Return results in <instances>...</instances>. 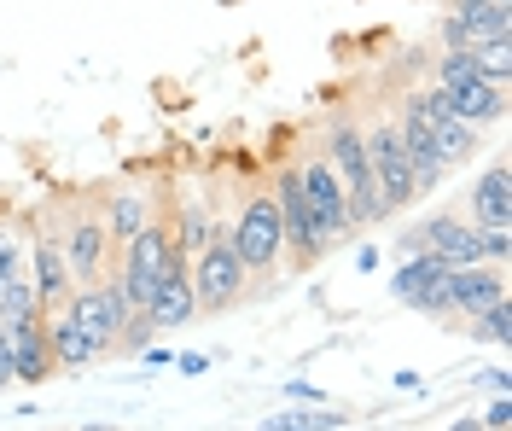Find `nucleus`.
<instances>
[{
    "instance_id": "33",
    "label": "nucleus",
    "mask_w": 512,
    "mask_h": 431,
    "mask_svg": "<svg viewBox=\"0 0 512 431\" xmlns=\"http://www.w3.org/2000/svg\"><path fill=\"white\" fill-rule=\"evenodd\" d=\"M286 397H297V402H320V391H315V385H303V379H291Z\"/></svg>"
},
{
    "instance_id": "18",
    "label": "nucleus",
    "mask_w": 512,
    "mask_h": 431,
    "mask_svg": "<svg viewBox=\"0 0 512 431\" xmlns=\"http://www.w3.org/2000/svg\"><path fill=\"white\" fill-rule=\"evenodd\" d=\"M466 222H472V228H512V181H507V164H501V158L472 181V193H466Z\"/></svg>"
},
{
    "instance_id": "19",
    "label": "nucleus",
    "mask_w": 512,
    "mask_h": 431,
    "mask_svg": "<svg viewBox=\"0 0 512 431\" xmlns=\"http://www.w3.org/2000/svg\"><path fill=\"white\" fill-rule=\"evenodd\" d=\"M47 344H53V362L64 367V373H82V367H94L111 356V344H99L94 332H82L64 309H53L47 315Z\"/></svg>"
},
{
    "instance_id": "14",
    "label": "nucleus",
    "mask_w": 512,
    "mask_h": 431,
    "mask_svg": "<svg viewBox=\"0 0 512 431\" xmlns=\"http://www.w3.org/2000/svg\"><path fill=\"white\" fill-rule=\"evenodd\" d=\"M390 123H396L402 152H408V169H414L419 199H425V193H437V187H443V175H448V164H443V152H437V140H431V123H425L408 100L396 105V117H390Z\"/></svg>"
},
{
    "instance_id": "6",
    "label": "nucleus",
    "mask_w": 512,
    "mask_h": 431,
    "mask_svg": "<svg viewBox=\"0 0 512 431\" xmlns=\"http://www.w3.org/2000/svg\"><path fill=\"white\" fill-rule=\"evenodd\" d=\"M64 315L82 332H94L99 344H111V356H117V332H123V321L134 315V303L123 298L117 274H99V280H76V286H70Z\"/></svg>"
},
{
    "instance_id": "24",
    "label": "nucleus",
    "mask_w": 512,
    "mask_h": 431,
    "mask_svg": "<svg viewBox=\"0 0 512 431\" xmlns=\"http://www.w3.org/2000/svg\"><path fill=\"white\" fill-rule=\"evenodd\" d=\"M472 76H483L478 59H472V47H443V53H437V88H448V82H472Z\"/></svg>"
},
{
    "instance_id": "28",
    "label": "nucleus",
    "mask_w": 512,
    "mask_h": 431,
    "mask_svg": "<svg viewBox=\"0 0 512 431\" xmlns=\"http://www.w3.org/2000/svg\"><path fill=\"white\" fill-rule=\"evenodd\" d=\"M478 420H483V431H507L512 426V402L495 397V402H489V414H478Z\"/></svg>"
},
{
    "instance_id": "8",
    "label": "nucleus",
    "mask_w": 512,
    "mask_h": 431,
    "mask_svg": "<svg viewBox=\"0 0 512 431\" xmlns=\"http://www.w3.org/2000/svg\"><path fill=\"white\" fill-rule=\"evenodd\" d=\"M291 169H297V187H303V199H309V210H315L326 245H338V239L350 233V199H344L338 169L326 164V152H320V146H309V152H303Z\"/></svg>"
},
{
    "instance_id": "35",
    "label": "nucleus",
    "mask_w": 512,
    "mask_h": 431,
    "mask_svg": "<svg viewBox=\"0 0 512 431\" xmlns=\"http://www.w3.org/2000/svg\"><path fill=\"white\" fill-rule=\"evenodd\" d=\"M82 431H117V426H105V420H94V426H82Z\"/></svg>"
},
{
    "instance_id": "21",
    "label": "nucleus",
    "mask_w": 512,
    "mask_h": 431,
    "mask_svg": "<svg viewBox=\"0 0 512 431\" xmlns=\"http://www.w3.org/2000/svg\"><path fill=\"white\" fill-rule=\"evenodd\" d=\"M99 216H105V233H111V251L117 245H128L134 233L152 222V193L146 187H117L111 199L99 204Z\"/></svg>"
},
{
    "instance_id": "22",
    "label": "nucleus",
    "mask_w": 512,
    "mask_h": 431,
    "mask_svg": "<svg viewBox=\"0 0 512 431\" xmlns=\"http://www.w3.org/2000/svg\"><path fill=\"white\" fill-rule=\"evenodd\" d=\"M41 315V298H35L30 274H12L6 286H0V327H24Z\"/></svg>"
},
{
    "instance_id": "12",
    "label": "nucleus",
    "mask_w": 512,
    "mask_h": 431,
    "mask_svg": "<svg viewBox=\"0 0 512 431\" xmlns=\"http://www.w3.org/2000/svg\"><path fill=\"white\" fill-rule=\"evenodd\" d=\"M443 274H448L443 257L414 251L408 263L396 268V280H390V298L408 303V309H419V315H431V321H454V309H448V298H443Z\"/></svg>"
},
{
    "instance_id": "16",
    "label": "nucleus",
    "mask_w": 512,
    "mask_h": 431,
    "mask_svg": "<svg viewBox=\"0 0 512 431\" xmlns=\"http://www.w3.org/2000/svg\"><path fill=\"white\" fill-rule=\"evenodd\" d=\"M489 35H512V0H454L443 18V47H472Z\"/></svg>"
},
{
    "instance_id": "36",
    "label": "nucleus",
    "mask_w": 512,
    "mask_h": 431,
    "mask_svg": "<svg viewBox=\"0 0 512 431\" xmlns=\"http://www.w3.org/2000/svg\"><path fill=\"white\" fill-rule=\"evenodd\" d=\"M291 431H297V426H291Z\"/></svg>"
},
{
    "instance_id": "7",
    "label": "nucleus",
    "mask_w": 512,
    "mask_h": 431,
    "mask_svg": "<svg viewBox=\"0 0 512 431\" xmlns=\"http://www.w3.org/2000/svg\"><path fill=\"white\" fill-rule=\"evenodd\" d=\"M117 251H123L117 286H123V298L134 303V309H146V298H152V286H158L163 263L175 257V228H169V222H146V228L134 233L128 245H117Z\"/></svg>"
},
{
    "instance_id": "23",
    "label": "nucleus",
    "mask_w": 512,
    "mask_h": 431,
    "mask_svg": "<svg viewBox=\"0 0 512 431\" xmlns=\"http://www.w3.org/2000/svg\"><path fill=\"white\" fill-rule=\"evenodd\" d=\"M466 332L478 338V344H512V303H495V309H483L466 321Z\"/></svg>"
},
{
    "instance_id": "26",
    "label": "nucleus",
    "mask_w": 512,
    "mask_h": 431,
    "mask_svg": "<svg viewBox=\"0 0 512 431\" xmlns=\"http://www.w3.org/2000/svg\"><path fill=\"white\" fill-rule=\"evenodd\" d=\"M478 251H483V263H507L512 257V228H478Z\"/></svg>"
},
{
    "instance_id": "25",
    "label": "nucleus",
    "mask_w": 512,
    "mask_h": 431,
    "mask_svg": "<svg viewBox=\"0 0 512 431\" xmlns=\"http://www.w3.org/2000/svg\"><path fill=\"white\" fill-rule=\"evenodd\" d=\"M12 274H24V233L12 228V222H0V286Z\"/></svg>"
},
{
    "instance_id": "34",
    "label": "nucleus",
    "mask_w": 512,
    "mask_h": 431,
    "mask_svg": "<svg viewBox=\"0 0 512 431\" xmlns=\"http://www.w3.org/2000/svg\"><path fill=\"white\" fill-rule=\"evenodd\" d=\"M448 431H483V420H478V414H460V420H454Z\"/></svg>"
},
{
    "instance_id": "17",
    "label": "nucleus",
    "mask_w": 512,
    "mask_h": 431,
    "mask_svg": "<svg viewBox=\"0 0 512 431\" xmlns=\"http://www.w3.org/2000/svg\"><path fill=\"white\" fill-rule=\"evenodd\" d=\"M6 338H12V379L18 385H47L59 373L53 344H47V315H35L24 327H6Z\"/></svg>"
},
{
    "instance_id": "29",
    "label": "nucleus",
    "mask_w": 512,
    "mask_h": 431,
    "mask_svg": "<svg viewBox=\"0 0 512 431\" xmlns=\"http://www.w3.org/2000/svg\"><path fill=\"white\" fill-rule=\"evenodd\" d=\"M169 367H181L187 379H198V373H210V356H204V350H181V356H175Z\"/></svg>"
},
{
    "instance_id": "3",
    "label": "nucleus",
    "mask_w": 512,
    "mask_h": 431,
    "mask_svg": "<svg viewBox=\"0 0 512 431\" xmlns=\"http://www.w3.org/2000/svg\"><path fill=\"white\" fill-rule=\"evenodd\" d=\"M222 228H227V222H222ZM187 274H192V303H198V315H227L233 303L245 298V286H251V268L233 257L227 233H216L204 251H192Z\"/></svg>"
},
{
    "instance_id": "9",
    "label": "nucleus",
    "mask_w": 512,
    "mask_h": 431,
    "mask_svg": "<svg viewBox=\"0 0 512 431\" xmlns=\"http://www.w3.org/2000/svg\"><path fill=\"white\" fill-rule=\"evenodd\" d=\"M59 251L70 263V280H99L105 274V257H111V233H105V216L99 204H70L59 222Z\"/></svg>"
},
{
    "instance_id": "15",
    "label": "nucleus",
    "mask_w": 512,
    "mask_h": 431,
    "mask_svg": "<svg viewBox=\"0 0 512 431\" xmlns=\"http://www.w3.org/2000/svg\"><path fill=\"white\" fill-rule=\"evenodd\" d=\"M192 315H198V303H192V274H187V257L175 251V257L163 263L152 298H146V321L158 332H175V327H192Z\"/></svg>"
},
{
    "instance_id": "20",
    "label": "nucleus",
    "mask_w": 512,
    "mask_h": 431,
    "mask_svg": "<svg viewBox=\"0 0 512 431\" xmlns=\"http://www.w3.org/2000/svg\"><path fill=\"white\" fill-rule=\"evenodd\" d=\"M443 100H448V111H454L460 123H472V129H489V123L507 117V88H495V82H483V76H472V82H448Z\"/></svg>"
},
{
    "instance_id": "13",
    "label": "nucleus",
    "mask_w": 512,
    "mask_h": 431,
    "mask_svg": "<svg viewBox=\"0 0 512 431\" xmlns=\"http://www.w3.org/2000/svg\"><path fill=\"white\" fill-rule=\"evenodd\" d=\"M443 298L454 309V321H472L483 309L507 303V274L495 263H466V268H448L443 274Z\"/></svg>"
},
{
    "instance_id": "11",
    "label": "nucleus",
    "mask_w": 512,
    "mask_h": 431,
    "mask_svg": "<svg viewBox=\"0 0 512 431\" xmlns=\"http://www.w3.org/2000/svg\"><path fill=\"white\" fill-rule=\"evenodd\" d=\"M30 286L35 298H41V315H53V309H64V298H70V263H64L59 251V216H41V228L30 233Z\"/></svg>"
},
{
    "instance_id": "1",
    "label": "nucleus",
    "mask_w": 512,
    "mask_h": 431,
    "mask_svg": "<svg viewBox=\"0 0 512 431\" xmlns=\"http://www.w3.org/2000/svg\"><path fill=\"white\" fill-rule=\"evenodd\" d=\"M320 152H326V164L338 169V181H344V199H350V233L379 228L384 204H379V187H373V164H367V129L355 123L350 111H338V117L326 123V134H320Z\"/></svg>"
},
{
    "instance_id": "32",
    "label": "nucleus",
    "mask_w": 512,
    "mask_h": 431,
    "mask_svg": "<svg viewBox=\"0 0 512 431\" xmlns=\"http://www.w3.org/2000/svg\"><path fill=\"white\" fill-rule=\"evenodd\" d=\"M355 268L373 274V268H379V245H361V251H355Z\"/></svg>"
},
{
    "instance_id": "31",
    "label": "nucleus",
    "mask_w": 512,
    "mask_h": 431,
    "mask_svg": "<svg viewBox=\"0 0 512 431\" xmlns=\"http://www.w3.org/2000/svg\"><path fill=\"white\" fill-rule=\"evenodd\" d=\"M140 362H146V367H169V362H175V350H163V344H146V350H140Z\"/></svg>"
},
{
    "instance_id": "30",
    "label": "nucleus",
    "mask_w": 512,
    "mask_h": 431,
    "mask_svg": "<svg viewBox=\"0 0 512 431\" xmlns=\"http://www.w3.org/2000/svg\"><path fill=\"white\" fill-rule=\"evenodd\" d=\"M12 385V338H6V327H0V391Z\"/></svg>"
},
{
    "instance_id": "10",
    "label": "nucleus",
    "mask_w": 512,
    "mask_h": 431,
    "mask_svg": "<svg viewBox=\"0 0 512 431\" xmlns=\"http://www.w3.org/2000/svg\"><path fill=\"white\" fill-rule=\"evenodd\" d=\"M402 100H408L419 117L431 123V140H437V152H443V164H448V169H454V164H472V158H478L483 129L460 123V117L448 111V100H443V88H437V82H431V88H408Z\"/></svg>"
},
{
    "instance_id": "5",
    "label": "nucleus",
    "mask_w": 512,
    "mask_h": 431,
    "mask_svg": "<svg viewBox=\"0 0 512 431\" xmlns=\"http://www.w3.org/2000/svg\"><path fill=\"white\" fill-rule=\"evenodd\" d=\"M361 129H367V164H373V187H379L384 216L419 204L414 169H408V152H402V140H396V123L379 117V123H361Z\"/></svg>"
},
{
    "instance_id": "2",
    "label": "nucleus",
    "mask_w": 512,
    "mask_h": 431,
    "mask_svg": "<svg viewBox=\"0 0 512 431\" xmlns=\"http://www.w3.org/2000/svg\"><path fill=\"white\" fill-rule=\"evenodd\" d=\"M227 245H233V257L251 268V274H268V268L286 257V228H280V204H274V193L262 187V193H251V199L239 204V216L227 222Z\"/></svg>"
},
{
    "instance_id": "4",
    "label": "nucleus",
    "mask_w": 512,
    "mask_h": 431,
    "mask_svg": "<svg viewBox=\"0 0 512 431\" xmlns=\"http://www.w3.org/2000/svg\"><path fill=\"white\" fill-rule=\"evenodd\" d=\"M268 193H274V204H280V228H286V257L297 274H309V268L326 263V233H320L315 210H309V199H303V187H297V169H274V181H268Z\"/></svg>"
},
{
    "instance_id": "27",
    "label": "nucleus",
    "mask_w": 512,
    "mask_h": 431,
    "mask_svg": "<svg viewBox=\"0 0 512 431\" xmlns=\"http://www.w3.org/2000/svg\"><path fill=\"white\" fill-rule=\"evenodd\" d=\"M472 385L495 391V397H507V391H512V373H507V367H483V373H472Z\"/></svg>"
}]
</instances>
